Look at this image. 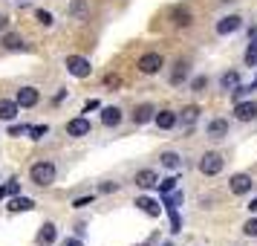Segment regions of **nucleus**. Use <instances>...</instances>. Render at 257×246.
Masks as SVG:
<instances>
[{"instance_id":"9","label":"nucleus","mask_w":257,"mask_h":246,"mask_svg":"<svg viewBox=\"0 0 257 246\" xmlns=\"http://www.w3.org/2000/svg\"><path fill=\"white\" fill-rule=\"evenodd\" d=\"M15 102H18L21 107H35L38 105V90L35 87H21L18 96H15Z\"/></svg>"},{"instance_id":"28","label":"nucleus","mask_w":257,"mask_h":246,"mask_svg":"<svg viewBox=\"0 0 257 246\" xmlns=\"http://www.w3.org/2000/svg\"><path fill=\"white\" fill-rule=\"evenodd\" d=\"M205 87H208V78H205V75H197V78L191 81V90H194V93H202Z\"/></svg>"},{"instance_id":"35","label":"nucleus","mask_w":257,"mask_h":246,"mask_svg":"<svg viewBox=\"0 0 257 246\" xmlns=\"http://www.w3.org/2000/svg\"><path fill=\"white\" fill-rule=\"evenodd\" d=\"M72 206H75V209H87V206H93V197H78Z\"/></svg>"},{"instance_id":"27","label":"nucleus","mask_w":257,"mask_h":246,"mask_svg":"<svg viewBox=\"0 0 257 246\" xmlns=\"http://www.w3.org/2000/svg\"><path fill=\"white\" fill-rule=\"evenodd\" d=\"M251 90H257V84H251V87H243V84H240V87H234L231 93H234V102H243L245 96L251 93Z\"/></svg>"},{"instance_id":"31","label":"nucleus","mask_w":257,"mask_h":246,"mask_svg":"<svg viewBox=\"0 0 257 246\" xmlns=\"http://www.w3.org/2000/svg\"><path fill=\"white\" fill-rule=\"evenodd\" d=\"M243 232L248 234V237H257V217H251V220L243 226Z\"/></svg>"},{"instance_id":"29","label":"nucleus","mask_w":257,"mask_h":246,"mask_svg":"<svg viewBox=\"0 0 257 246\" xmlns=\"http://www.w3.org/2000/svg\"><path fill=\"white\" fill-rule=\"evenodd\" d=\"M29 133H32V139H44V136L49 133V128H47V125H32Z\"/></svg>"},{"instance_id":"11","label":"nucleus","mask_w":257,"mask_h":246,"mask_svg":"<svg viewBox=\"0 0 257 246\" xmlns=\"http://www.w3.org/2000/svg\"><path fill=\"white\" fill-rule=\"evenodd\" d=\"M205 133H208L211 139H222V136H228V122L225 119H214V122H208Z\"/></svg>"},{"instance_id":"33","label":"nucleus","mask_w":257,"mask_h":246,"mask_svg":"<svg viewBox=\"0 0 257 246\" xmlns=\"http://www.w3.org/2000/svg\"><path fill=\"white\" fill-rule=\"evenodd\" d=\"M18 188H21V186H18V183H9V186H0V200L6 197V194H15Z\"/></svg>"},{"instance_id":"14","label":"nucleus","mask_w":257,"mask_h":246,"mask_svg":"<svg viewBox=\"0 0 257 246\" xmlns=\"http://www.w3.org/2000/svg\"><path fill=\"white\" fill-rule=\"evenodd\" d=\"M18 102H12V99H0V119L3 122H12L15 116H18Z\"/></svg>"},{"instance_id":"19","label":"nucleus","mask_w":257,"mask_h":246,"mask_svg":"<svg viewBox=\"0 0 257 246\" xmlns=\"http://www.w3.org/2000/svg\"><path fill=\"white\" fill-rule=\"evenodd\" d=\"M188 72H191V70H188L185 61H176V64H174V72H171V84H182V81L188 78Z\"/></svg>"},{"instance_id":"32","label":"nucleus","mask_w":257,"mask_h":246,"mask_svg":"<svg viewBox=\"0 0 257 246\" xmlns=\"http://www.w3.org/2000/svg\"><path fill=\"white\" fill-rule=\"evenodd\" d=\"M84 12H87V3H84V0H75L70 6V15H84Z\"/></svg>"},{"instance_id":"40","label":"nucleus","mask_w":257,"mask_h":246,"mask_svg":"<svg viewBox=\"0 0 257 246\" xmlns=\"http://www.w3.org/2000/svg\"><path fill=\"white\" fill-rule=\"evenodd\" d=\"M248 211H257V200H251V203H248Z\"/></svg>"},{"instance_id":"7","label":"nucleus","mask_w":257,"mask_h":246,"mask_svg":"<svg viewBox=\"0 0 257 246\" xmlns=\"http://www.w3.org/2000/svg\"><path fill=\"white\" fill-rule=\"evenodd\" d=\"M234 116L240 119V122L257 119V102H237V105H234Z\"/></svg>"},{"instance_id":"1","label":"nucleus","mask_w":257,"mask_h":246,"mask_svg":"<svg viewBox=\"0 0 257 246\" xmlns=\"http://www.w3.org/2000/svg\"><path fill=\"white\" fill-rule=\"evenodd\" d=\"M29 180L35 183V186H52L55 183V165L52 162H35L29 168Z\"/></svg>"},{"instance_id":"17","label":"nucleus","mask_w":257,"mask_h":246,"mask_svg":"<svg viewBox=\"0 0 257 246\" xmlns=\"http://www.w3.org/2000/svg\"><path fill=\"white\" fill-rule=\"evenodd\" d=\"M153 122H156V125H159L162 130H171V128L176 125V113H174V110H159Z\"/></svg>"},{"instance_id":"20","label":"nucleus","mask_w":257,"mask_h":246,"mask_svg":"<svg viewBox=\"0 0 257 246\" xmlns=\"http://www.w3.org/2000/svg\"><path fill=\"white\" fill-rule=\"evenodd\" d=\"M159 162H162L168 171H176V168L182 165V159H179V153H176V151H165L162 156H159Z\"/></svg>"},{"instance_id":"4","label":"nucleus","mask_w":257,"mask_h":246,"mask_svg":"<svg viewBox=\"0 0 257 246\" xmlns=\"http://www.w3.org/2000/svg\"><path fill=\"white\" fill-rule=\"evenodd\" d=\"M162 67H165V58L159 52H148V55L139 58V72H145V75H153V72H159Z\"/></svg>"},{"instance_id":"15","label":"nucleus","mask_w":257,"mask_h":246,"mask_svg":"<svg viewBox=\"0 0 257 246\" xmlns=\"http://www.w3.org/2000/svg\"><path fill=\"white\" fill-rule=\"evenodd\" d=\"M151 119H156L153 105H139L133 110V122H136V125H145V122H151Z\"/></svg>"},{"instance_id":"42","label":"nucleus","mask_w":257,"mask_h":246,"mask_svg":"<svg viewBox=\"0 0 257 246\" xmlns=\"http://www.w3.org/2000/svg\"><path fill=\"white\" fill-rule=\"evenodd\" d=\"M18 3H26V0H18Z\"/></svg>"},{"instance_id":"22","label":"nucleus","mask_w":257,"mask_h":246,"mask_svg":"<svg viewBox=\"0 0 257 246\" xmlns=\"http://www.w3.org/2000/svg\"><path fill=\"white\" fill-rule=\"evenodd\" d=\"M220 87L222 90H234V87H240V75H237V72H222L220 75Z\"/></svg>"},{"instance_id":"23","label":"nucleus","mask_w":257,"mask_h":246,"mask_svg":"<svg viewBox=\"0 0 257 246\" xmlns=\"http://www.w3.org/2000/svg\"><path fill=\"white\" fill-rule=\"evenodd\" d=\"M197 119H199V107L197 105H188L185 110H182V122H185V125H194Z\"/></svg>"},{"instance_id":"2","label":"nucleus","mask_w":257,"mask_h":246,"mask_svg":"<svg viewBox=\"0 0 257 246\" xmlns=\"http://www.w3.org/2000/svg\"><path fill=\"white\" fill-rule=\"evenodd\" d=\"M199 171L205 177H214V174H220L222 171V156L217 151H208V153H202V159H199Z\"/></svg>"},{"instance_id":"43","label":"nucleus","mask_w":257,"mask_h":246,"mask_svg":"<svg viewBox=\"0 0 257 246\" xmlns=\"http://www.w3.org/2000/svg\"><path fill=\"white\" fill-rule=\"evenodd\" d=\"M142 246H151V243H142Z\"/></svg>"},{"instance_id":"5","label":"nucleus","mask_w":257,"mask_h":246,"mask_svg":"<svg viewBox=\"0 0 257 246\" xmlns=\"http://www.w3.org/2000/svg\"><path fill=\"white\" fill-rule=\"evenodd\" d=\"M240 26H243V18L240 15H225V18L217 21V35H234Z\"/></svg>"},{"instance_id":"38","label":"nucleus","mask_w":257,"mask_h":246,"mask_svg":"<svg viewBox=\"0 0 257 246\" xmlns=\"http://www.w3.org/2000/svg\"><path fill=\"white\" fill-rule=\"evenodd\" d=\"M95 107H98V102H95V99H90V102H87V105H84V110H87V113H90V110H95Z\"/></svg>"},{"instance_id":"18","label":"nucleus","mask_w":257,"mask_h":246,"mask_svg":"<svg viewBox=\"0 0 257 246\" xmlns=\"http://www.w3.org/2000/svg\"><path fill=\"white\" fill-rule=\"evenodd\" d=\"M35 240H38V246H49L52 240H55V226H52V223H44Z\"/></svg>"},{"instance_id":"36","label":"nucleus","mask_w":257,"mask_h":246,"mask_svg":"<svg viewBox=\"0 0 257 246\" xmlns=\"http://www.w3.org/2000/svg\"><path fill=\"white\" fill-rule=\"evenodd\" d=\"M101 191H104V194H110V191H118V183H104V186H101Z\"/></svg>"},{"instance_id":"24","label":"nucleus","mask_w":257,"mask_h":246,"mask_svg":"<svg viewBox=\"0 0 257 246\" xmlns=\"http://www.w3.org/2000/svg\"><path fill=\"white\" fill-rule=\"evenodd\" d=\"M174 24H176V26H188V24H191V12L176 6V9H174Z\"/></svg>"},{"instance_id":"10","label":"nucleus","mask_w":257,"mask_h":246,"mask_svg":"<svg viewBox=\"0 0 257 246\" xmlns=\"http://www.w3.org/2000/svg\"><path fill=\"white\" fill-rule=\"evenodd\" d=\"M245 64L248 67H257V26L248 32V47H245Z\"/></svg>"},{"instance_id":"39","label":"nucleus","mask_w":257,"mask_h":246,"mask_svg":"<svg viewBox=\"0 0 257 246\" xmlns=\"http://www.w3.org/2000/svg\"><path fill=\"white\" fill-rule=\"evenodd\" d=\"M6 26H9V18H6V15H0V29H6Z\"/></svg>"},{"instance_id":"25","label":"nucleus","mask_w":257,"mask_h":246,"mask_svg":"<svg viewBox=\"0 0 257 246\" xmlns=\"http://www.w3.org/2000/svg\"><path fill=\"white\" fill-rule=\"evenodd\" d=\"M3 47H6V49H26V44L18 35H6V38H3Z\"/></svg>"},{"instance_id":"16","label":"nucleus","mask_w":257,"mask_h":246,"mask_svg":"<svg viewBox=\"0 0 257 246\" xmlns=\"http://www.w3.org/2000/svg\"><path fill=\"white\" fill-rule=\"evenodd\" d=\"M101 122H104L107 128L121 125V110H118V107H104V110H101Z\"/></svg>"},{"instance_id":"37","label":"nucleus","mask_w":257,"mask_h":246,"mask_svg":"<svg viewBox=\"0 0 257 246\" xmlns=\"http://www.w3.org/2000/svg\"><path fill=\"white\" fill-rule=\"evenodd\" d=\"M64 246H84V243L78 240V237H67V240H64Z\"/></svg>"},{"instance_id":"3","label":"nucleus","mask_w":257,"mask_h":246,"mask_svg":"<svg viewBox=\"0 0 257 246\" xmlns=\"http://www.w3.org/2000/svg\"><path fill=\"white\" fill-rule=\"evenodd\" d=\"M67 72L75 75V78H87V75L93 72V67H90V61L81 58V55H70V58H67Z\"/></svg>"},{"instance_id":"30","label":"nucleus","mask_w":257,"mask_h":246,"mask_svg":"<svg viewBox=\"0 0 257 246\" xmlns=\"http://www.w3.org/2000/svg\"><path fill=\"white\" fill-rule=\"evenodd\" d=\"M35 18H38V24H41V26H52V24H55V21H52V15L44 12V9H38Z\"/></svg>"},{"instance_id":"41","label":"nucleus","mask_w":257,"mask_h":246,"mask_svg":"<svg viewBox=\"0 0 257 246\" xmlns=\"http://www.w3.org/2000/svg\"><path fill=\"white\" fill-rule=\"evenodd\" d=\"M162 246H174V243H162Z\"/></svg>"},{"instance_id":"13","label":"nucleus","mask_w":257,"mask_h":246,"mask_svg":"<svg viewBox=\"0 0 257 246\" xmlns=\"http://www.w3.org/2000/svg\"><path fill=\"white\" fill-rule=\"evenodd\" d=\"M136 186H142V188L159 186V174H156V171H151V168H145V171H139V174H136Z\"/></svg>"},{"instance_id":"12","label":"nucleus","mask_w":257,"mask_h":246,"mask_svg":"<svg viewBox=\"0 0 257 246\" xmlns=\"http://www.w3.org/2000/svg\"><path fill=\"white\" fill-rule=\"evenodd\" d=\"M136 209H142L145 214H151V217H159L162 206H159V200H153V197H139L136 200Z\"/></svg>"},{"instance_id":"6","label":"nucleus","mask_w":257,"mask_h":246,"mask_svg":"<svg viewBox=\"0 0 257 246\" xmlns=\"http://www.w3.org/2000/svg\"><path fill=\"white\" fill-rule=\"evenodd\" d=\"M251 186H254V180H251L248 174H234L231 180H228L231 194H248V191H251Z\"/></svg>"},{"instance_id":"8","label":"nucleus","mask_w":257,"mask_h":246,"mask_svg":"<svg viewBox=\"0 0 257 246\" xmlns=\"http://www.w3.org/2000/svg\"><path fill=\"white\" fill-rule=\"evenodd\" d=\"M67 133L70 136H90V119H84V116L70 119L67 122Z\"/></svg>"},{"instance_id":"26","label":"nucleus","mask_w":257,"mask_h":246,"mask_svg":"<svg viewBox=\"0 0 257 246\" xmlns=\"http://www.w3.org/2000/svg\"><path fill=\"white\" fill-rule=\"evenodd\" d=\"M171 191H176V177L159 180V194H171Z\"/></svg>"},{"instance_id":"21","label":"nucleus","mask_w":257,"mask_h":246,"mask_svg":"<svg viewBox=\"0 0 257 246\" xmlns=\"http://www.w3.org/2000/svg\"><path fill=\"white\" fill-rule=\"evenodd\" d=\"M35 209V203L29 197H15L12 203H9V211H32Z\"/></svg>"},{"instance_id":"34","label":"nucleus","mask_w":257,"mask_h":246,"mask_svg":"<svg viewBox=\"0 0 257 246\" xmlns=\"http://www.w3.org/2000/svg\"><path fill=\"white\" fill-rule=\"evenodd\" d=\"M21 133H29V125H12L9 128V136H21Z\"/></svg>"},{"instance_id":"44","label":"nucleus","mask_w":257,"mask_h":246,"mask_svg":"<svg viewBox=\"0 0 257 246\" xmlns=\"http://www.w3.org/2000/svg\"><path fill=\"white\" fill-rule=\"evenodd\" d=\"M225 3H231V0H225Z\"/></svg>"}]
</instances>
